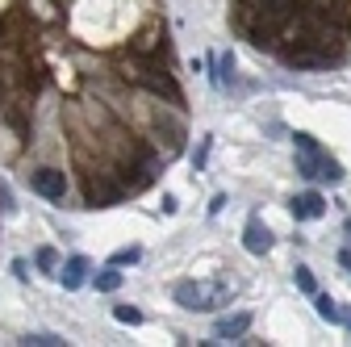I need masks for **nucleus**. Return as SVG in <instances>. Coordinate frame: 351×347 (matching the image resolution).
<instances>
[{"instance_id":"obj_1","label":"nucleus","mask_w":351,"mask_h":347,"mask_svg":"<svg viewBox=\"0 0 351 347\" xmlns=\"http://www.w3.org/2000/svg\"><path fill=\"white\" fill-rule=\"evenodd\" d=\"M293 143H297V171H301V176L326 180V184H339V180H343V167H339L330 155H322V147H318L310 134H293Z\"/></svg>"},{"instance_id":"obj_2","label":"nucleus","mask_w":351,"mask_h":347,"mask_svg":"<svg viewBox=\"0 0 351 347\" xmlns=\"http://www.w3.org/2000/svg\"><path fill=\"white\" fill-rule=\"evenodd\" d=\"M230 297V285L226 280H180L176 285V301H180L184 310H213L222 306V301Z\"/></svg>"},{"instance_id":"obj_3","label":"nucleus","mask_w":351,"mask_h":347,"mask_svg":"<svg viewBox=\"0 0 351 347\" xmlns=\"http://www.w3.org/2000/svg\"><path fill=\"white\" fill-rule=\"evenodd\" d=\"M29 184H34V193L51 197V201H63V193H67V176H63L59 167H38L34 176H29Z\"/></svg>"},{"instance_id":"obj_4","label":"nucleus","mask_w":351,"mask_h":347,"mask_svg":"<svg viewBox=\"0 0 351 347\" xmlns=\"http://www.w3.org/2000/svg\"><path fill=\"white\" fill-rule=\"evenodd\" d=\"M289 209H293L297 222H314V218H322V213H326V201H322V193H301V197L289 201Z\"/></svg>"},{"instance_id":"obj_5","label":"nucleus","mask_w":351,"mask_h":347,"mask_svg":"<svg viewBox=\"0 0 351 347\" xmlns=\"http://www.w3.org/2000/svg\"><path fill=\"white\" fill-rule=\"evenodd\" d=\"M243 247H247L251 255H268V251H272V230L263 226L259 218H251L247 230H243Z\"/></svg>"},{"instance_id":"obj_6","label":"nucleus","mask_w":351,"mask_h":347,"mask_svg":"<svg viewBox=\"0 0 351 347\" xmlns=\"http://www.w3.org/2000/svg\"><path fill=\"white\" fill-rule=\"evenodd\" d=\"M247 326H251V314H230V318H217V322H213V339H222V343L243 339V335H247Z\"/></svg>"},{"instance_id":"obj_7","label":"nucleus","mask_w":351,"mask_h":347,"mask_svg":"<svg viewBox=\"0 0 351 347\" xmlns=\"http://www.w3.org/2000/svg\"><path fill=\"white\" fill-rule=\"evenodd\" d=\"M84 276H88V259H84V255H71L67 264L59 268V280H63V289H80V285H84Z\"/></svg>"},{"instance_id":"obj_8","label":"nucleus","mask_w":351,"mask_h":347,"mask_svg":"<svg viewBox=\"0 0 351 347\" xmlns=\"http://www.w3.org/2000/svg\"><path fill=\"white\" fill-rule=\"evenodd\" d=\"M117 201V189L105 184V180H88V205H109Z\"/></svg>"},{"instance_id":"obj_9","label":"nucleus","mask_w":351,"mask_h":347,"mask_svg":"<svg viewBox=\"0 0 351 347\" xmlns=\"http://www.w3.org/2000/svg\"><path fill=\"white\" fill-rule=\"evenodd\" d=\"M97 289H101V293H117V289H121V272H117V264H109L105 272H97Z\"/></svg>"},{"instance_id":"obj_10","label":"nucleus","mask_w":351,"mask_h":347,"mask_svg":"<svg viewBox=\"0 0 351 347\" xmlns=\"http://www.w3.org/2000/svg\"><path fill=\"white\" fill-rule=\"evenodd\" d=\"M314 306H318V318H326V322H343V310L335 306L330 297H322V293H314Z\"/></svg>"},{"instance_id":"obj_11","label":"nucleus","mask_w":351,"mask_h":347,"mask_svg":"<svg viewBox=\"0 0 351 347\" xmlns=\"http://www.w3.org/2000/svg\"><path fill=\"white\" fill-rule=\"evenodd\" d=\"M293 280H297V289H301V293H310V297L318 293V285H314V272H310V268H305V264H301V268L293 272Z\"/></svg>"},{"instance_id":"obj_12","label":"nucleus","mask_w":351,"mask_h":347,"mask_svg":"<svg viewBox=\"0 0 351 347\" xmlns=\"http://www.w3.org/2000/svg\"><path fill=\"white\" fill-rule=\"evenodd\" d=\"M138 259H143V251H138V247H121V251H113V259H109V264L125 268V264H138Z\"/></svg>"},{"instance_id":"obj_13","label":"nucleus","mask_w":351,"mask_h":347,"mask_svg":"<svg viewBox=\"0 0 351 347\" xmlns=\"http://www.w3.org/2000/svg\"><path fill=\"white\" fill-rule=\"evenodd\" d=\"M113 318H117V322H130V326H138V322H143V310H134V306H117Z\"/></svg>"},{"instance_id":"obj_14","label":"nucleus","mask_w":351,"mask_h":347,"mask_svg":"<svg viewBox=\"0 0 351 347\" xmlns=\"http://www.w3.org/2000/svg\"><path fill=\"white\" fill-rule=\"evenodd\" d=\"M21 343H25V347H59L63 339H55V335H25Z\"/></svg>"},{"instance_id":"obj_15","label":"nucleus","mask_w":351,"mask_h":347,"mask_svg":"<svg viewBox=\"0 0 351 347\" xmlns=\"http://www.w3.org/2000/svg\"><path fill=\"white\" fill-rule=\"evenodd\" d=\"M55 264H59V255H55V247H42V251H38V268H42V272H51Z\"/></svg>"},{"instance_id":"obj_16","label":"nucleus","mask_w":351,"mask_h":347,"mask_svg":"<svg viewBox=\"0 0 351 347\" xmlns=\"http://www.w3.org/2000/svg\"><path fill=\"white\" fill-rule=\"evenodd\" d=\"M205 159H209V139H201V147H197V155H193V167L201 171V167H205Z\"/></svg>"},{"instance_id":"obj_17","label":"nucleus","mask_w":351,"mask_h":347,"mask_svg":"<svg viewBox=\"0 0 351 347\" xmlns=\"http://www.w3.org/2000/svg\"><path fill=\"white\" fill-rule=\"evenodd\" d=\"M176 209H180V205H176V197H171V193H163V213H176Z\"/></svg>"},{"instance_id":"obj_18","label":"nucleus","mask_w":351,"mask_h":347,"mask_svg":"<svg viewBox=\"0 0 351 347\" xmlns=\"http://www.w3.org/2000/svg\"><path fill=\"white\" fill-rule=\"evenodd\" d=\"M343 322H347V326H351V310H343Z\"/></svg>"},{"instance_id":"obj_19","label":"nucleus","mask_w":351,"mask_h":347,"mask_svg":"<svg viewBox=\"0 0 351 347\" xmlns=\"http://www.w3.org/2000/svg\"><path fill=\"white\" fill-rule=\"evenodd\" d=\"M343 230H347V239H351V218H347V226H343Z\"/></svg>"}]
</instances>
